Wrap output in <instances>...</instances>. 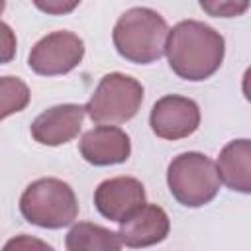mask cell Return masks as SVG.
I'll return each instance as SVG.
<instances>
[{
    "label": "cell",
    "instance_id": "6da1fadb",
    "mask_svg": "<svg viewBox=\"0 0 251 251\" xmlns=\"http://www.w3.org/2000/svg\"><path fill=\"white\" fill-rule=\"evenodd\" d=\"M165 53L175 75L198 82L220 69L226 55V41L212 25L198 20H182L169 29Z\"/></svg>",
    "mask_w": 251,
    "mask_h": 251
},
{
    "label": "cell",
    "instance_id": "7a4b0ae2",
    "mask_svg": "<svg viewBox=\"0 0 251 251\" xmlns=\"http://www.w3.org/2000/svg\"><path fill=\"white\" fill-rule=\"evenodd\" d=\"M169 25L165 18L145 6L126 10L112 31L116 51L129 63L149 65L165 55Z\"/></svg>",
    "mask_w": 251,
    "mask_h": 251
},
{
    "label": "cell",
    "instance_id": "3957f363",
    "mask_svg": "<svg viewBox=\"0 0 251 251\" xmlns=\"http://www.w3.org/2000/svg\"><path fill=\"white\" fill-rule=\"evenodd\" d=\"M20 212L33 226L59 229L76 220L78 202L65 180L45 176L25 186L20 196Z\"/></svg>",
    "mask_w": 251,
    "mask_h": 251
},
{
    "label": "cell",
    "instance_id": "277c9868",
    "mask_svg": "<svg viewBox=\"0 0 251 251\" xmlns=\"http://www.w3.org/2000/svg\"><path fill=\"white\" fill-rule=\"evenodd\" d=\"M167 184L176 202L188 208H200L212 202L220 190L216 163L198 151L176 155L167 169Z\"/></svg>",
    "mask_w": 251,
    "mask_h": 251
},
{
    "label": "cell",
    "instance_id": "5b68a950",
    "mask_svg": "<svg viewBox=\"0 0 251 251\" xmlns=\"http://www.w3.org/2000/svg\"><path fill=\"white\" fill-rule=\"evenodd\" d=\"M143 102V86L124 73H108L100 78L84 110L96 124H124L131 120Z\"/></svg>",
    "mask_w": 251,
    "mask_h": 251
},
{
    "label": "cell",
    "instance_id": "8992f818",
    "mask_svg": "<svg viewBox=\"0 0 251 251\" xmlns=\"http://www.w3.org/2000/svg\"><path fill=\"white\" fill-rule=\"evenodd\" d=\"M84 57V41L67 29L51 31L41 37L29 51L27 65L33 73L55 76L71 73Z\"/></svg>",
    "mask_w": 251,
    "mask_h": 251
},
{
    "label": "cell",
    "instance_id": "52a82bcc",
    "mask_svg": "<svg viewBox=\"0 0 251 251\" xmlns=\"http://www.w3.org/2000/svg\"><path fill=\"white\" fill-rule=\"evenodd\" d=\"M149 126L161 139H182L192 135L200 126V108L192 98L167 94L159 98L149 114Z\"/></svg>",
    "mask_w": 251,
    "mask_h": 251
},
{
    "label": "cell",
    "instance_id": "ba28073f",
    "mask_svg": "<svg viewBox=\"0 0 251 251\" xmlns=\"http://www.w3.org/2000/svg\"><path fill=\"white\" fill-rule=\"evenodd\" d=\"M143 204L145 188L133 176H114L102 180L94 190L96 210L112 222H124Z\"/></svg>",
    "mask_w": 251,
    "mask_h": 251
},
{
    "label": "cell",
    "instance_id": "9c48e42d",
    "mask_svg": "<svg viewBox=\"0 0 251 251\" xmlns=\"http://www.w3.org/2000/svg\"><path fill=\"white\" fill-rule=\"evenodd\" d=\"M84 116L86 110L80 104H59L47 108L31 122V137L37 143L49 147L69 143L78 135Z\"/></svg>",
    "mask_w": 251,
    "mask_h": 251
},
{
    "label": "cell",
    "instance_id": "30bf717a",
    "mask_svg": "<svg viewBox=\"0 0 251 251\" xmlns=\"http://www.w3.org/2000/svg\"><path fill=\"white\" fill-rule=\"evenodd\" d=\"M78 149L86 163L106 167L126 163L131 153V143L124 129L116 126H98L80 137Z\"/></svg>",
    "mask_w": 251,
    "mask_h": 251
},
{
    "label": "cell",
    "instance_id": "8fae6325",
    "mask_svg": "<svg viewBox=\"0 0 251 251\" xmlns=\"http://www.w3.org/2000/svg\"><path fill=\"white\" fill-rule=\"evenodd\" d=\"M171 229L167 212L157 204H143L124 222H120V239L131 249L161 243Z\"/></svg>",
    "mask_w": 251,
    "mask_h": 251
},
{
    "label": "cell",
    "instance_id": "7c38bea8",
    "mask_svg": "<svg viewBox=\"0 0 251 251\" xmlns=\"http://www.w3.org/2000/svg\"><path fill=\"white\" fill-rule=\"evenodd\" d=\"M220 182L227 188L249 194L251 192V141L233 139L229 141L218 157L216 163Z\"/></svg>",
    "mask_w": 251,
    "mask_h": 251
},
{
    "label": "cell",
    "instance_id": "4fadbf2b",
    "mask_svg": "<svg viewBox=\"0 0 251 251\" xmlns=\"http://www.w3.org/2000/svg\"><path fill=\"white\" fill-rule=\"evenodd\" d=\"M67 251H122L116 231L92 222H78L67 233Z\"/></svg>",
    "mask_w": 251,
    "mask_h": 251
},
{
    "label": "cell",
    "instance_id": "5bb4252c",
    "mask_svg": "<svg viewBox=\"0 0 251 251\" xmlns=\"http://www.w3.org/2000/svg\"><path fill=\"white\" fill-rule=\"evenodd\" d=\"M27 84L12 75L0 76V122L16 112H22L29 104Z\"/></svg>",
    "mask_w": 251,
    "mask_h": 251
},
{
    "label": "cell",
    "instance_id": "9a60e30c",
    "mask_svg": "<svg viewBox=\"0 0 251 251\" xmlns=\"http://www.w3.org/2000/svg\"><path fill=\"white\" fill-rule=\"evenodd\" d=\"M2 251H53V247L39 237L22 233V235L8 239L2 247Z\"/></svg>",
    "mask_w": 251,
    "mask_h": 251
},
{
    "label": "cell",
    "instance_id": "2e32d148",
    "mask_svg": "<svg viewBox=\"0 0 251 251\" xmlns=\"http://www.w3.org/2000/svg\"><path fill=\"white\" fill-rule=\"evenodd\" d=\"M200 8L216 18H233L249 8V2H200Z\"/></svg>",
    "mask_w": 251,
    "mask_h": 251
},
{
    "label": "cell",
    "instance_id": "e0dca14e",
    "mask_svg": "<svg viewBox=\"0 0 251 251\" xmlns=\"http://www.w3.org/2000/svg\"><path fill=\"white\" fill-rule=\"evenodd\" d=\"M16 47H18V41H16L14 29L0 20V65L10 63L16 57Z\"/></svg>",
    "mask_w": 251,
    "mask_h": 251
},
{
    "label": "cell",
    "instance_id": "ac0fdd59",
    "mask_svg": "<svg viewBox=\"0 0 251 251\" xmlns=\"http://www.w3.org/2000/svg\"><path fill=\"white\" fill-rule=\"evenodd\" d=\"M35 6L45 10V12H51V14H63V12L73 10L76 6V2H71V4H61V2H47V4H43V2H35Z\"/></svg>",
    "mask_w": 251,
    "mask_h": 251
},
{
    "label": "cell",
    "instance_id": "d6986e66",
    "mask_svg": "<svg viewBox=\"0 0 251 251\" xmlns=\"http://www.w3.org/2000/svg\"><path fill=\"white\" fill-rule=\"evenodd\" d=\"M4 6H6V2H4V0H0V14H2V10H4Z\"/></svg>",
    "mask_w": 251,
    "mask_h": 251
}]
</instances>
